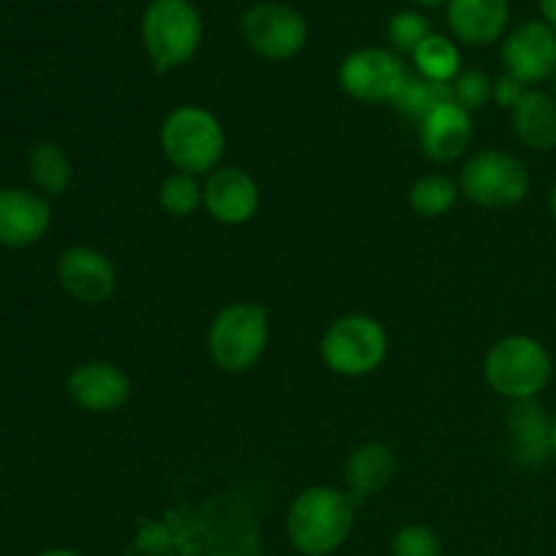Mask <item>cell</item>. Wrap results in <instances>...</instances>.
<instances>
[{
	"instance_id": "6da1fadb",
	"label": "cell",
	"mask_w": 556,
	"mask_h": 556,
	"mask_svg": "<svg viewBox=\"0 0 556 556\" xmlns=\"http://www.w3.org/2000/svg\"><path fill=\"white\" fill-rule=\"evenodd\" d=\"M353 527L351 494L334 486H313L288 510V538L304 556H326L345 543Z\"/></svg>"
},
{
	"instance_id": "7a4b0ae2",
	"label": "cell",
	"mask_w": 556,
	"mask_h": 556,
	"mask_svg": "<svg viewBox=\"0 0 556 556\" xmlns=\"http://www.w3.org/2000/svg\"><path fill=\"white\" fill-rule=\"evenodd\" d=\"M204 22L193 0H150L141 14V43L155 74H168L195 58Z\"/></svg>"
},
{
	"instance_id": "3957f363",
	"label": "cell",
	"mask_w": 556,
	"mask_h": 556,
	"mask_svg": "<svg viewBox=\"0 0 556 556\" xmlns=\"http://www.w3.org/2000/svg\"><path fill=\"white\" fill-rule=\"evenodd\" d=\"M554 372L552 353L535 337L510 334L494 342L483 362L486 383L514 402L538 400Z\"/></svg>"
},
{
	"instance_id": "277c9868",
	"label": "cell",
	"mask_w": 556,
	"mask_h": 556,
	"mask_svg": "<svg viewBox=\"0 0 556 556\" xmlns=\"http://www.w3.org/2000/svg\"><path fill=\"white\" fill-rule=\"evenodd\" d=\"M161 147L177 172L206 174L220 163L226 134L220 119L201 106H179L163 119Z\"/></svg>"
},
{
	"instance_id": "5b68a950",
	"label": "cell",
	"mask_w": 556,
	"mask_h": 556,
	"mask_svg": "<svg viewBox=\"0 0 556 556\" xmlns=\"http://www.w3.org/2000/svg\"><path fill=\"white\" fill-rule=\"evenodd\" d=\"M210 356L223 372H248L269 345V318L261 304H228L210 326Z\"/></svg>"
},
{
	"instance_id": "8992f818",
	"label": "cell",
	"mask_w": 556,
	"mask_h": 556,
	"mask_svg": "<svg viewBox=\"0 0 556 556\" xmlns=\"http://www.w3.org/2000/svg\"><path fill=\"white\" fill-rule=\"evenodd\" d=\"M320 353L331 372L362 378L383 364L389 353V334L369 315H342L324 334Z\"/></svg>"
},
{
	"instance_id": "52a82bcc",
	"label": "cell",
	"mask_w": 556,
	"mask_h": 556,
	"mask_svg": "<svg viewBox=\"0 0 556 556\" xmlns=\"http://www.w3.org/2000/svg\"><path fill=\"white\" fill-rule=\"evenodd\" d=\"M530 174L519 157L500 150L476 152L465 163L459 177V188L472 204L489 206V210H505L516 206L530 193Z\"/></svg>"
},
{
	"instance_id": "ba28073f",
	"label": "cell",
	"mask_w": 556,
	"mask_h": 556,
	"mask_svg": "<svg viewBox=\"0 0 556 556\" xmlns=\"http://www.w3.org/2000/svg\"><path fill=\"white\" fill-rule=\"evenodd\" d=\"M307 20L280 0H261L242 16V36L248 47L271 63L296 58L307 43Z\"/></svg>"
},
{
	"instance_id": "9c48e42d",
	"label": "cell",
	"mask_w": 556,
	"mask_h": 556,
	"mask_svg": "<svg viewBox=\"0 0 556 556\" xmlns=\"http://www.w3.org/2000/svg\"><path fill=\"white\" fill-rule=\"evenodd\" d=\"M407 71L394 52L380 47L356 49L340 65V85L351 98L364 103L394 101L405 85Z\"/></svg>"
},
{
	"instance_id": "30bf717a",
	"label": "cell",
	"mask_w": 556,
	"mask_h": 556,
	"mask_svg": "<svg viewBox=\"0 0 556 556\" xmlns=\"http://www.w3.org/2000/svg\"><path fill=\"white\" fill-rule=\"evenodd\" d=\"M505 74L521 85H538L556 74V30L548 22L530 20L508 33L503 43Z\"/></svg>"
},
{
	"instance_id": "8fae6325",
	"label": "cell",
	"mask_w": 556,
	"mask_h": 556,
	"mask_svg": "<svg viewBox=\"0 0 556 556\" xmlns=\"http://www.w3.org/2000/svg\"><path fill=\"white\" fill-rule=\"evenodd\" d=\"M58 280L63 291L79 304H103L117 291V269L96 248L76 244L58 261Z\"/></svg>"
},
{
	"instance_id": "7c38bea8",
	"label": "cell",
	"mask_w": 556,
	"mask_h": 556,
	"mask_svg": "<svg viewBox=\"0 0 556 556\" xmlns=\"http://www.w3.org/2000/svg\"><path fill=\"white\" fill-rule=\"evenodd\" d=\"M52 226V210L41 193L0 188V248L22 250L41 242Z\"/></svg>"
},
{
	"instance_id": "4fadbf2b",
	"label": "cell",
	"mask_w": 556,
	"mask_h": 556,
	"mask_svg": "<svg viewBox=\"0 0 556 556\" xmlns=\"http://www.w3.org/2000/svg\"><path fill=\"white\" fill-rule=\"evenodd\" d=\"M68 396L87 413H114L128 402L130 380L117 364L85 362L65 380Z\"/></svg>"
},
{
	"instance_id": "5bb4252c",
	"label": "cell",
	"mask_w": 556,
	"mask_h": 556,
	"mask_svg": "<svg viewBox=\"0 0 556 556\" xmlns=\"http://www.w3.org/2000/svg\"><path fill=\"white\" fill-rule=\"evenodd\" d=\"M258 182L242 168H215L204 185V206L217 223L242 226L258 212Z\"/></svg>"
},
{
	"instance_id": "9a60e30c",
	"label": "cell",
	"mask_w": 556,
	"mask_h": 556,
	"mask_svg": "<svg viewBox=\"0 0 556 556\" xmlns=\"http://www.w3.org/2000/svg\"><path fill=\"white\" fill-rule=\"evenodd\" d=\"M445 20L456 41L467 47H489L508 30V0H448Z\"/></svg>"
},
{
	"instance_id": "2e32d148",
	"label": "cell",
	"mask_w": 556,
	"mask_h": 556,
	"mask_svg": "<svg viewBox=\"0 0 556 556\" xmlns=\"http://www.w3.org/2000/svg\"><path fill=\"white\" fill-rule=\"evenodd\" d=\"M472 144V114L445 101L421 123V147L438 163H454Z\"/></svg>"
},
{
	"instance_id": "e0dca14e",
	"label": "cell",
	"mask_w": 556,
	"mask_h": 556,
	"mask_svg": "<svg viewBox=\"0 0 556 556\" xmlns=\"http://www.w3.org/2000/svg\"><path fill=\"white\" fill-rule=\"evenodd\" d=\"M552 424L554 418H548L546 407L538 400L514 402L508 413V434L519 465L538 467L554 456Z\"/></svg>"
},
{
	"instance_id": "ac0fdd59",
	"label": "cell",
	"mask_w": 556,
	"mask_h": 556,
	"mask_svg": "<svg viewBox=\"0 0 556 556\" xmlns=\"http://www.w3.org/2000/svg\"><path fill=\"white\" fill-rule=\"evenodd\" d=\"M514 134L527 150H556V98L543 90H527L521 101L510 109Z\"/></svg>"
},
{
	"instance_id": "d6986e66",
	"label": "cell",
	"mask_w": 556,
	"mask_h": 556,
	"mask_svg": "<svg viewBox=\"0 0 556 556\" xmlns=\"http://www.w3.org/2000/svg\"><path fill=\"white\" fill-rule=\"evenodd\" d=\"M396 476L394 451L383 443H364L345 465V483L351 500H367L389 486Z\"/></svg>"
},
{
	"instance_id": "ffe728a7",
	"label": "cell",
	"mask_w": 556,
	"mask_h": 556,
	"mask_svg": "<svg viewBox=\"0 0 556 556\" xmlns=\"http://www.w3.org/2000/svg\"><path fill=\"white\" fill-rule=\"evenodd\" d=\"M27 172H30L33 185L43 199H54L68 190L71 179H74V168H71L68 155L54 141H38L27 155Z\"/></svg>"
},
{
	"instance_id": "44dd1931",
	"label": "cell",
	"mask_w": 556,
	"mask_h": 556,
	"mask_svg": "<svg viewBox=\"0 0 556 556\" xmlns=\"http://www.w3.org/2000/svg\"><path fill=\"white\" fill-rule=\"evenodd\" d=\"M413 63L424 79L443 81V85H451L462 74L459 47L443 33H432V36L424 38L413 52Z\"/></svg>"
},
{
	"instance_id": "7402d4cb",
	"label": "cell",
	"mask_w": 556,
	"mask_h": 556,
	"mask_svg": "<svg viewBox=\"0 0 556 556\" xmlns=\"http://www.w3.org/2000/svg\"><path fill=\"white\" fill-rule=\"evenodd\" d=\"M454 101V92H451V85H443V81L424 79L421 74H407L405 85L400 87V92L394 96V106L400 109L405 117L413 119H427L440 103Z\"/></svg>"
},
{
	"instance_id": "603a6c76",
	"label": "cell",
	"mask_w": 556,
	"mask_h": 556,
	"mask_svg": "<svg viewBox=\"0 0 556 556\" xmlns=\"http://www.w3.org/2000/svg\"><path fill=\"white\" fill-rule=\"evenodd\" d=\"M459 199V188L451 177L429 174L410 188V206L421 217H440L451 210Z\"/></svg>"
},
{
	"instance_id": "cb8c5ba5",
	"label": "cell",
	"mask_w": 556,
	"mask_h": 556,
	"mask_svg": "<svg viewBox=\"0 0 556 556\" xmlns=\"http://www.w3.org/2000/svg\"><path fill=\"white\" fill-rule=\"evenodd\" d=\"M157 199H161V206L166 215L188 217L193 215L195 206L204 201V188L195 182L193 174L174 172L161 182V193H157Z\"/></svg>"
},
{
	"instance_id": "d4e9b609",
	"label": "cell",
	"mask_w": 556,
	"mask_h": 556,
	"mask_svg": "<svg viewBox=\"0 0 556 556\" xmlns=\"http://www.w3.org/2000/svg\"><path fill=\"white\" fill-rule=\"evenodd\" d=\"M427 36H432V27L429 20L421 11H400V14L391 16L389 22V41L391 47L400 49V52L413 54L418 49V43Z\"/></svg>"
},
{
	"instance_id": "484cf974",
	"label": "cell",
	"mask_w": 556,
	"mask_h": 556,
	"mask_svg": "<svg viewBox=\"0 0 556 556\" xmlns=\"http://www.w3.org/2000/svg\"><path fill=\"white\" fill-rule=\"evenodd\" d=\"M451 92H454V103H459L462 109L472 114L492 101L494 81L483 71H465L451 81Z\"/></svg>"
},
{
	"instance_id": "4316f807",
	"label": "cell",
	"mask_w": 556,
	"mask_h": 556,
	"mask_svg": "<svg viewBox=\"0 0 556 556\" xmlns=\"http://www.w3.org/2000/svg\"><path fill=\"white\" fill-rule=\"evenodd\" d=\"M391 552H394V556H440L443 548H440L438 535L429 527L410 525L396 532Z\"/></svg>"
},
{
	"instance_id": "83f0119b",
	"label": "cell",
	"mask_w": 556,
	"mask_h": 556,
	"mask_svg": "<svg viewBox=\"0 0 556 556\" xmlns=\"http://www.w3.org/2000/svg\"><path fill=\"white\" fill-rule=\"evenodd\" d=\"M525 92H527L525 85H521V81L510 74H503L497 81H494V101L505 109H514L516 103L521 101V96H525Z\"/></svg>"
},
{
	"instance_id": "f1b7e54d",
	"label": "cell",
	"mask_w": 556,
	"mask_h": 556,
	"mask_svg": "<svg viewBox=\"0 0 556 556\" xmlns=\"http://www.w3.org/2000/svg\"><path fill=\"white\" fill-rule=\"evenodd\" d=\"M538 5H541L543 22H548L556 30V0H538Z\"/></svg>"
},
{
	"instance_id": "f546056e",
	"label": "cell",
	"mask_w": 556,
	"mask_h": 556,
	"mask_svg": "<svg viewBox=\"0 0 556 556\" xmlns=\"http://www.w3.org/2000/svg\"><path fill=\"white\" fill-rule=\"evenodd\" d=\"M38 556H81V554L71 552V548H52V552H43V554H38Z\"/></svg>"
},
{
	"instance_id": "4dcf8cb0",
	"label": "cell",
	"mask_w": 556,
	"mask_h": 556,
	"mask_svg": "<svg viewBox=\"0 0 556 556\" xmlns=\"http://www.w3.org/2000/svg\"><path fill=\"white\" fill-rule=\"evenodd\" d=\"M410 3L427 5V9H432V5H445V3H448V0H410Z\"/></svg>"
},
{
	"instance_id": "1f68e13d",
	"label": "cell",
	"mask_w": 556,
	"mask_h": 556,
	"mask_svg": "<svg viewBox=\"0 0 556 556\" xmlns=\"http://www.w3.org/2000/svg\"><path fill=\"white\" fill-rule=\"evenodd\" d=\"M548 206H552V215H554V220H556V182H554V188H552V199H548Z\"/></svg>"
},
{
	"instance_id": "d6a6232c",
	"label": "cell",
	"mask_w": 556,
	"mask_h": 556,
	"mask_svg": "<svg viewBox=\"0 0 556 556\" xmlns=\"http://www.w3.org/2000/svg\"><path fill=\"white\" fill-rule=\"evenodd\" d=\"M552 448H554V456H556V416H554V424H552Z\"/></svg>"
},
{
	"instance_id": "836d02e7",
	"label": "cell",
	"mask_w": 556,
	"mask_h": 556,
	"mask_svg": "<svg viewBox=\"0 0 556 556\" xmlns=\"http://www.w3.org/2000/svg\"><path fill=\"white\" fill-rule=\"evenodd\" d=\"M552 79H554V98H556V74L552 76Z\"/></svg>"
}]
</instances>
